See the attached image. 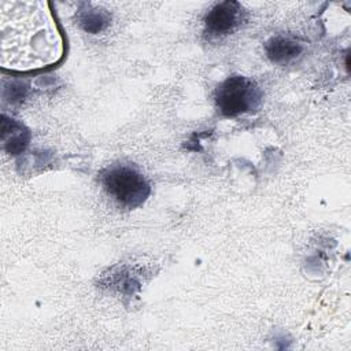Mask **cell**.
<instances>
[{"label": "cell", "instance_id": "277c9868", "mask_svg": "<svg viewBox=\"0 0 351 351\" xmlns=\"http://www.w3.org/2000/svg\"><path fill=\"white\" fill-rule=\"evenodd\" d=\"M243 21V7L237 1L215 4L204 18L206 33L210 37H221L236 30Z\"/></svg>", "mask_w": 351, "mask_h": 351}, {"label": "cell", "instance_id": "6da1fadb", "mask_svg": "<svg viewBox=\"0 0 351 351\" xmlns=\"http://www.w3.org/2000/svg\"><path fill=\"white\" fill-rule=\"evenodd\" d=\"M7 11L1 4V64L15 70L47 67L62 56L63 44L45 3H19Z\"/></svg>", "mask_w": 351, "mask_h": 351}, {"label": "cell", "instance_id": "7a4b0ae2", "mask_svg": "<svg viewBox=\"0 0 351 351\" xmlns=\"http://www.w3.org/2000/svg\"><path fill=\"white\" fill-rule=\"evenodd\" d=\"M106 192L122 207L136 208L149 196L151 186L145 177L126 165H117L101 174Z\"/></svg>", "mask_w": 351, "mask_h": 351}, {"label": "cell", "instance_id": "8992f818", "mask_svg": "<svg viewBox=\"0 0 351 351\" xmlns=\"http://www.w3.org/2000/svg\"><path fill=\"white\" fill-rule=\"evenodd\" d=\"M77 21L86 33L97 34L110 25L111 16L106 10L96 8L90 4H82V8L77 14Z\"/></svg>", "mask_w": 351, "mask_h": 351}, {"label": "cell", "instance_id": "5b68a950", "mask_svg": "<svg viewBox=\"0 0 351 351\" xmlns=\"http://www.w3.org/2000/svg\"><path fill=\"white\" fill-rule=\"evenodd\" d=\"M265 51L270 62L276 64H284L299 56L303 51V45L292 37L276 36L266 43Z\"/></svg>", "mask_w": 351, "mask_h": 351}, {"label": "cell", "instance_id": "3957f363", "mask_svg": "<svg viewBox=\"0 0 351 351\" xmlns=\"http://www.w3.org/2000/svg\"><path fill=\"white\" fill-rule=\"evenodd\" d=\"M262 101L261 88L243 75L228 77L215 90V103L225 117H237L255 111Z\"/></svg>", "mask_w": 351, "mask_h": 351}]
</instances>
